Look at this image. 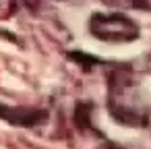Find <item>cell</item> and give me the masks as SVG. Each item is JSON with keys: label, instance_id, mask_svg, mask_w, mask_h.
<instances>
[{"label": "cell", "instance_id": "obj_4", "mask_svg": "<svg viewBox=\"0 0 151 149\" xmlns=\"http://www.w3.org/2000/svg\"><path fill=\"white\" fill-rule=\"evenodd\" d=\"M104 4L112 9H137L151 13V0H104Z\"/></svg>", "mask_w": 151, "mask_h": 149}, {"label": "cell", "instance_id": "obj_5", "mask_svg": "<svg viewBox=\"0 0 151 149\" xmlns=\"http://www.w3.org/2000/svg\"><path fill=\"white\" fill-rule=\"evenodd\" d=\"M97 149H126V147H122V145H118V143H114V141H104Z\"/></svg>", "mask_w": 151, "mask_h": 149}, {"label": "cell", "instance_id": "obj_3", "mask_svg": "<svg viewBox=\"0 0 151 149\" xmlns=\"http://www.w3.org/2000/svg\"><path fill=\"white\" fill-rule=\"evenodd\" d=\"M0 118H4L6 122L15 124V126H33L40 124L46 118V112L42 110H27V108H6L0 106Z\"/></svg>", "mask_w": 151, "mask_h": 149}, {"label": "cell", "instance_id": "obj_6", "mask_svg": "<svg viewBox=\"0 0 151 149\" xmlns=\"http://www.w3.org/2000/svg\"><path fill=\"white\" fill-rule=\"evenodd\" d=\"M149 62H151V56H149Z\"/></svg>", "mask_w": 151, "mask_h": 149}, {"label": "cell", "instance_id": "obj_1", "mask_svg": "<svg viewBox=\"0 0 151 149\" xmlns=\"http://www.w3.org/2000/svg\"><path fill=\"white\" fill-rule=\"evenodd\" d=\"M108 110L112 118L124 126H147L149 122V108L134 85V77L124 68L108 77Z\"/></svg>", "mask_w": 151, "mask_h": 149}, {"label": "cell", "instance_id": "obj_2", "mask_svg": "<svg viewBox=\"0 0 151 149\" xmlns=\"http://www.w3.org/2000/svg\"><path fill=\"white\" fill-rule=\"evenodd\" d=\"M89 33L108 44H128L139 37V25L124 13H95L89 19Z\"/></svg>", "mask_w": 151, "mask_h": 149}]
</instances>
